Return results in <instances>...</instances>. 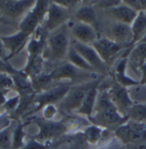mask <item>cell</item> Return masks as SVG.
<instances>
[{
	"mask_svg": "<svg viewBox=\"0 0 146 149\" xmlns=\"http://www.w3.org/2000/svg\"><path fill=\"white\" fill-rule=\"evenodd\" d=\"M95 125L114 130V132L125 124L128 118L121 114L112 102L109 92L103 90L98 92L93 113L90 118Z\"/></svg>",
	"mask_w": 146,
	"mask_h": 149,
	"instance_id": "cell-1",
	"label": "cell"
},
{
	"mask_svg": "<svg viewBox=\"0 0 146 149\" xmlns=\"http://www.w3.org/2000/svg\"><path fill=\"white\" fill-rule=\"evenodd\" d=\"M70 45V33L67 23L49 33L43 57L45 61L52 63L60 62L67 59Z\"/></svg>",
	"mask_w": 146,
	"mask_h": 149,
	"instance_id": "cell-2",
	"label": "cell"
},
{
	"mask_svg": "<svg viewBox=\"0 0 146 149\" xmlns=\"http://www.w3.org/2000/svg\"><path fill=\"white\" fill-rule=\"evenodd\" d=\"M70 87L71 85H69V84L67 83H61L56 84L55 86L51 87V89L36 94L33 106L24 118H27L34 116L39 112H40L41 109L47 105H51V104L56 105L61 102L62 100L67 95Z\"/></svg>",
	"mask_w": 146,
	"mask_h": 149,
	"instance_id": "cell-3",
	"label": "cell"
},
{
	"mask_svg": "<svg viewBox=\"0 0 146 149\" xmlns=\"http://www.w3.org/2000/svg\"><path fill=\"white\" fill-rule=\"evenodd\" d=\"M48 73L56 83L60 81L68 80L69 82L79 81V84H84L96 80V79L98 77L97 75L98 73L83 71L74 67L68 61L59 64Z\"/></svg>",
	"mask_w": 146,
	"mask_h": 149,
	"instance_id": "cell-4",
	"label": "cell"
},
{
	"mask_svg": "<svg viewBox=\"0 0 146 149\" xmlns=\"http://www.w3.org/2000/svg\"><path fill=\"white\" fill-rule=\"evenodd\" d=\"M34 123L39 128V132L33 138L43 143L55 145L56 140L62 137L67 131V125L60 121L40 118Z\"/></svg>",
	"mask_w": 146,
	"mask_h": 149,
	"instance_id": "cell-5",
	"label": "cell"
},
{
	"mask_svg": "<svg viewBox=\"0 0 146 149\" xmlns=\"http://www.w3.org/2000/svg\"><path fill=\"white\" fill-rule=\"evenodd\" d=\"M115 137L124 145H136L146 142V123L127 120L114 131Z\"/></svg>",
	"mask_w": 146,
	"mask_h": 149,
	"instance_id": "cell-6",
	"label": "cell"
},
{
	"mask_svg": "<svg viewBox=\"0 0 146 149\" xmlns=\"http://www.w3.org/2000/svg\"><path fill=\"white\" fill-rule=\"evenodd\" d=\"M96 81L97 80L91 81L71 86L65 97L62 100L61 102L58 103V109L66 113L77 112L81 107L86 92L88 91V90L94 84Z\"/></svg>",
	"mask_w": 146,
	"mask_h": 149,
	"instance_id": "cell-7",
	"label": "cell"
},
{
	"mask_svg": "<svg viewBox=\"0 0 146 149\" xmlns=\"http://www.w3.org/2000/svg\"><path fill=\"white\" fill-rule=\"evenodd\" d=\"M105 38L117 43L124 48L133 45V36L131 26L110 20L103 23Z\"/></svg>",
	"mask_w": 146,
	"mask_h": 149,
	"instance_id": "cell-8",
	"label": "cell"
},
{
	"mask_svg": "<svg viewBox=\"0 0 146 149\" xmlns=\"http://www.w3.org/2000/svg\"><path fill=\"white\" fill-rule=\"evenodd\" d=\"M72 15L71 11L58 5L55 1H51L47 15L41 26L46 33H50L60 26L67 24L70 21Z\"/></svg>",
	"mask_w": 146,
	"mask_h": 149,
	"instance_id": "cell-9",
	"label": "cell"
},
{
	"mask_svg": "<svg viewBox=\"0 0 146 149\" xmlns=\"http://www.w3.org/2000/svg\"><path fill=\"white\" fill-rule=\"evenodd\" d=\"M34 3L35 1L22 0L0 1V15L4 21H21L25 15L34 7Z\"/></svg>",
	"mask_w": 146,
	"mask_h": 149,
	"instance_id": "cell-10",
	"label": "cell"
},
{
	"mask_svg": "<svg viewBox=\"0 0 146 149\" xmlns=\"http://www.w3.org/2000/svg\"><path fill=\"white\" fill-rule=\"evenodd\" d=\"M71 45L94 68L97 73L105 74L108 72L109 66L102 60L92 46L81 44L74 39L71 41Z\"/></svg>",
	"mask_w": 146,
	"mask_h": 149,
	"instance_id": "cell-11",
	"label": "cell"
},
{
	"mask_svg": "<svg viewBox=\"0 0 146 149\" xmlns=\"http://www.w3.org/2000/svg\"><path fill=\"white\" fill-rule=\"evenodd\" d=\"M91 46L108 66L112 64L113 61L124 49V47L105 37H98Z\"/></svg>",
	"mask_w": 146,
	"mask_h": 149,
	"instance_id": "cell-12",
	"label": "cell"
},
{
	"mask_svg": "<svg viewBox=\"0 0 146 149\" xmlns=\"http://www.w3.org/2000/svg\"><path fill=\"white\" fill-rule=\"evenodd\" d=\"M67 26L69 28L70 36L73 38V39L81 44L91 45L98 38V31L94 26L75 21L71 22V24L67 22Z\"/></svg>",
	"mask_w": 146,
	"mask_h": 149,
	"instance_id": "cell-13",
	"label": "cell"
},
{
	"mask_svg": "<svg viewBox=\"0 0 146 149\" xmlns=\"http://www.w3.org/2000/svg\"><path fill=\"white\" fill-rule=\"evenodd\" d=\"M108 92L112 102L119 110V112L123 116L126 117V114L127 110L133 105V103L129 97L126 87L119 84L117 82L114 81L110 87Z\"/></svg>",
	"mask_w": 146,
	"mask_h": 149,
	"instance_id": "cell-14",
	"label": "cell"
},
{
	"mask_svg": "<svg viewBox=\"0 0 146 149\" xmlns=\"http://www.w3.org/2000/svg\"><path fill=\"white\" fill-rule=\"evenodd\" d=\"M32 36L17 31L15 33L8 36H1V39L8 52V60L19 54L25 47H27Z\"/></svg>",
	"mask_w": 146,
	"mask_h": 149,
	"instance_id": "cell-15",
	"label": "cell"
},
{
	"mask_svg": "<svg viewBox=\"0 0 146 149\" xmlns=\"http://www.w3.org/2000/svg\"><path fill=\"white\" fill-rule=\"evenodd\" d=\"M138 14V12L133 10L126 4H125L123 1L122 3L120 4L119 6L104 11L105 16L110 20L129 26H131L134 22Z\"/></svg>",
	"mask_w": 146,
	"mask_h": 149,
	"instance_id": "cell-16",
	"label": "cell"
},
{
	"mask_svg": "<svg viewBox=\"0 0 146 149\" xmlns=\"http://www.w3.org/2000/svg\"><path fill=\"white\" fill-rule=\"evenodd\" d=\"M146 63V44L138 43L129 52L127 64L135 72H140L142 67Z\"/></svg>",
	"mask_w": 146,
	"mask_h": 149,
	"instance_id": "cell-17",
	"label": "cell"
},
{
	"mask_svg": "<svg viewBox=\"0 0 146 149\" xmlns=\"http://www.w3.org/2000/svg\"><path fill=\"white\" fill-rule=\"evenodd\" d=\"M89 3L90 4L79 5L74 11L72 16L75 22L94 26V24L98 22V15L96 10V8L91 3V2Z\"/></svg>",
	"mask_w": 146,
	"mask_h": 149,
	"instance_id": "cell-18",
	"label": "cell"
},
{
	"mask_svg": "<svg viewBox=\"0 0 146 149\" xmlns=\"http://www.w3.org/2000/svg\"><path fill=\"white\" fill-rule=\"evenodd\" d=\"M100 81H101V79L99 80L96 81L94 84L88 90V91L86 92L84 101L81 104V107L77 111V113L88 117V118L91 117V114L95 107L97 97L98 95V85H99Z\"/></svg>",
	"mask_w": 146,
	"mask_h": 149,
	"instance_id": "cell-19",
	"label": "cell"
},
{
	"mask_svg": "<svg viewBox=\"0 0 146 149\" xmlns=\"http://www.w3.org/2000/svg\"><path fill=\"white\" fill-rule=\"evenodd\" d=\"M41 25H42L41 20L30 10L19 22L18 30L32 36Z\"/></svg>",
	"mask_w": 146,
	"mask_h": 149,
	"instance_id": "cell-20",
	"label": "cell"
},
{
	"mask_svg": "<svg viewBox=\"0 0 146 149\" xmlns=\"http://www.w3.org/2000/svg\"><path fill=\"white\" fill-rule=\"evenodd\" d=\"M45 60L43 57V55L36 56V57L28 58L27 65L22 70L23 73L27 75L30 79L36 78L43 73L45 68Z\"/></svg>",
	"mask_w": 146,
	"mask_h": 149,
	"instance_id": "cell-21",
	"label": "cell"
},
{
	"mask_svg": "<svg viewBox=\"0 0 146 149\" xmlns=\"http://www.w3.org/2000/svg\"><path fill=\"white\" fill-rule=\"evenodd\" d=\"M12 77L15 84V91L20 95L36 94L33 88L32 81L27 75L23 73L22 70H20L18 73L12 75Z\"/></svg>",
	"mask_w": 146,
	"mask_h": 149,
	"instance_id": "cell-22",
	"label": "cell"
},
{
	"mask_svg": "<svg viewBox=\"0 0 146 149\" xmlns=\"http://www.w3.org/2000/svg\"><path fill=\"white\" fill-rule=\"evenodd\" d=\"M133 40V45L139 43L146 36V15L145 12H138L136 19L131 25Z\"/></svg>",
	"mask_w": 146,
	"mask_h": 149,
	"instance_id": "cell-23",
	"label": "cell"
},
{
	"mask_svg": "<svg viewBox=\"0 0 146 149\" xmlns=\"http://www.w3.org/2000/svg\"><path fill=\"white\" fill-rule=\"evenodd\" d=\"M127 64V59L126 58H122L121 59L114 71V81L117 82L119 84L122 85L124 87L126 86H130V85H136L138 84L139 82H136L133 79L128 78L126 74H125V71H126V67Z\"/></svg>",
	"mask_w": 146,
	"mask_h": 149,
	"instance_id": "cell-24",
	"label": "cell"
},
{
	"mask_svg": "<svg viewBox=\"0 0 146 149\" xmlns=\"http://www.w3.org/2000/svg\"><path fill=\"white\" fill-rule=\"evenodd\" d=\"M67 60L69 63H71L72 65H74V67L81 69L83 71L88 72H94L97 73L94 68L91 66L90 64L82 57L79 53L76 51V49L70 45V47L68 49V52H67Z\"/></svg>",
	"mask_w": 146,
	"mask_h": 149,
	"instance_id": "cell-25",
	"label": "cell"
},
{
	"mask_svg": "<svg viewBox=\"0 0 146 149\" xmlns=\"http://www.w3.org/2000/svg\"><path fill=\"white\" fill-rule=\"evenodd\" d=\"M27 133L25 131V124L22 121H17L13 131L12 149H22L25 146Z\"/></svg>",
	"mask_w": 146,
	"mask_h": 149,
	"instance_id": "cell-26",
	"label": "cell"
},
{
	"mask_svg": "<svg viewBox=\"0 0 146 149\" xmlns=\"http://www.w3.org/2000/svg\"><path fill=\"white\" fill-rule=\"evenodd\" d=\"M15 120H12L11 123L0 130V148L12 149V136L15 126L16 125Z\"/></svg>",
	"mask_w": 146,
	"mask_h": 149,
	"instance_id": "cell-27",
	"label": "cell"
},
{
	"mask_svg": "<svg viewBox=\"0 0 146 149\" xmlns=\"http://www.w3.org/2000/svg\"><path fill=\"white\" fill-rule=\"evenodd\" d=\"M128 119L139 123H146L145 105H133L126 112Z\"/></svg>",
	"mask_w": 146,
	"mask_h": 149,
	"instance_id": "cell-28",
	"label": "cell"
},
{
	"mask_svg": "<svg viewBox=\"0 0 146 149\" xmlns=\"http://www.w3.org/2000/svg\"><path fill=\"white\" fill-rule=\"evenodd\" d=\"M102 132H103L102 128L93 125L88 126L85 130L84 136L89 144L97 145L102 137Z\"/></svg>",
	"mask_w": 146,
	"mask_h": 149,
	"instance_id": "cell-29",
	"label": "cell"
},
{
	"mask_svg": "<svg viewBox=\"0 0 146 149\" xmlns=\"http://www.w3.org/2000/svg\"><path fill=\"white\" fill-rule=\"evenodd\" d=\"M50 3L51 1H35L34 7L31 9V10L41 20L42 23L44 22L45 16L47 15Z\"/></svg>",
	"mask_w": 146,
	"mask_h": 149,
	"instance_id": "cell-30",
	"label": "cell"
},
{
	"mask_svg": "<svg viewBox=\"0 0 146 149\" xmlns=\"http://www.w3.org/2000/svg\"><path fill=\"white\" fill-rule=\"evenodd\" d=\"M20 98L21 96L18 93H15L14 95H11L10 97L7 96L5 102L4 103L0 109H3V111L6 113H14L19 105Z\"/></svg>",
	"mask_w": 146,
	"mask_h": 149,
	"instance_id": "cell-31",
	"label": "cell"
},
{
	"mask_svg": "<svg viewBox=\"0 0 146 149\" xmlns=\"http://www.w3.org/2000/svg\"><path fill=\"white\" fill-rule=\"evenodd\" d=\"M0 90L5 92L15 91V84L11 74L0 72Z\"/></svg>",
	"mask_w": 146,
	"mask_h": 149,
	"instance_id": "cell-32",
	"label": "cell"
},
{
	"mask_svg": "<svg viewBox=\"0 0 146 149\" xmlns=\"http://www.w3.org/2000/svg\"><path fill=\"white\" fill-rule=\"evenodd\" d=\"M91 3L95 7L98 8L102 10H109L114 7L119 6L122 3V1H116V0H101V1H92Z\"/></svg>",
	"mask_w": 146,
	"mask_h": 149,
	"instance_id": "cell-33",
	"label": "cell"
},
{
	"mask_svg": "<svg viewBox=\"0 0 146 149\" xmlns=\"http://www.w3.org/2000/svg\"><path fill=\"white\" fill-rule=\"evenodd\" d=\"M40 113L42 114L43 119H45V120H54L56 115L58 113V107H56V105H54V104L47 105L41 109Z\"/></svg>",
	"mask_w": 146,
	"mask_h": 149,
	"instance_id": "cell-34",
	"label": "cell"
},
{
	"mask_svg": "<svg viewBox=\"0 0 146 149\" xmlns=\"http://www.w3.org/2000/svg\"><path fill=\"white\" fill-rule=\"evenodd\" d=\"M55 145L40 142L34 138L28 139L22 149H52Z\"/></svg>",
	"mask_w": 146,
	"mask_h": 149,
	"instance_id": "cell-35",
	"label": "cell"
},
{
	"mask_svg": "<svg viewBox=\"0 0 146 149\" xmlns=\"http://www.w3.org/2000/svg\"><path fill=\"white\" fill-rule=\"evenodd\" d=\"M96 149H126V146L114 136L112 139L105 141Z\"/></svg>",
	"mask_w": 146,
	"mask_h": 149,
	"instance_id": "cell-36",
	"label": "cell"
},
{
	"mask_svg": "<svg viewBox=\"0 0 146 149\" xmlns=\"http://www.w3.org/2000/svg\"><path fill=\"white\" fill-rule=\"evenodd\" d=\"M123 3L138 13L146 11V0H126Z\"/></svg>",
	"mask_w": 146,
	"mask_h": 149,
	"instance_id": "cell-37",
	"label": "cell"
},
{
	"mask_svg": "<svg viewBox=\"0 0 146 149\" xmlns=\"http://www.w3.org/2000/svg\"><path fill=\"white\" fill-rule=\"evenodd\" d=\"M55 3L67 10L74 12L79 7V4L82 2L77 1V0H61V1H55Z\"/></svg>",
	"mask_w": 146,
	"mask_h": 149,
	"instance_id": "cell-38",
	"label": "cell"
},
{
	"mask_svg": "<svg viewBox=\"0 0 146 149\" xmlns=\"http://www.w3.org/2000/svg\"><path fill=\"white\" fill-rule=\"evenodd\" d=\"M19 72H20V70L14 68L9 63V61H4L0 58V72H6V73H10L11 75H14V74L18 73Z\"/></svg>",
	"mask_w": 146,
	"mask_h": 149,
	"instance_id": "cell-39",
	"label": "cell"
},
{
	"mask_svg": "<svg viewBox=\"0 0 146 149\" xmlns=\"http://www.w3.org/2000/svg\"><path fill=\"white\" fill-rule=\"evenodd\" d=\"M8 56H9L8 52H7L5 47H4V43H3V41L1 39V35H0V58L8 61H9Z\"/></svg>",
	"mask_w": 146,
	"mask_h": 149,
	"instance_id": "cell-40",
	"label": "cell"
},
{
	"mask_svg": "<svg viewBox=\"0 0 146 149\" xmlns=\"http://www.w3.org/2000/svg\"><path fill=\"white\" fill-rule=\"evenodd\" d=\"M126 149H146V142L136 145H126Z\"/></svg>",
	"mask_w": 146,
	"mask_h": 149,
	"instance_id": "cell-41",
	"label": "cell"
},
{
	"mask_svg": "<svg viewBox=\"0 0 146 149\" xmlns=\"http://www.w3.org/2000/svg\"><path fill=\"white\" fill-rule=\"evenodd\" d=\"M141 74H142V78L140 80V84H146V63L142 67L141 71H140Z\"/></svg>",
	"mask_w": 146,
	"mask_h": 149,
	"instance_id": "cell-42",
	"label": "cell"
},
{
	"mask_svg": "<svg viewBox=\"0 0 146 149\" xmlns=\"http://www.w3.org/2000/svg\"><path fill=\"white\" fill-rule=\"evenodd\" d=\"M139 43H145V44H146V36L141 40V41H140V42H139Z\"/></svg>",
	"mask_w": 146,
	"mask_h": 149,
	"instance_id": "cell-43",
	"label": "cell"
},
{
	"mask_svg": "<svg viewBox=\"0 0 146 149\" xmlns=\"http://www.w3.org/2000/svg\"><path fill=\"white\" fill-rule=\"evenodd\" d=\"M4 18H3V17L1 16V15H0V22H4Z\"/></svg>",
	"mask_w": 146,
	"mask_h": 149,
	"instance_id": "cell-44",
	"label": "cell"
},
{
	"mask_svg": "<svg viewBox=\"0 0 146 149\" xmlns=\"http://www.w3.org/2000/svg\"><path fill=\"white\" fill-rule=\"evenodd\" d=\"M145 15H146V11H145Z\"/></svg>",
	"mask_w": 146,
	"mask_h": 149,
	"instance_id": "cell-45",
	"label": "cell"
},
{
	"mask_svg": "<svg viewBox=\"0 0 146 149\" xmlns=\"http://www.w3.org/2000/svg\"><path fill=\"white\" fill-rule=\"evenodd\" d=\"M0 149H1V148H0Z\"/></svg>",
	"mask_w": 146,
	"mask_h": 149,
	"instance_id": "cell-46",
	"label": "cell"
}]
</instances>
